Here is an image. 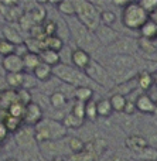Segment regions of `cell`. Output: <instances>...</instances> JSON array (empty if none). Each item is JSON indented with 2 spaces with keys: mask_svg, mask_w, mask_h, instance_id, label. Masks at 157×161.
<instances>
[{
  "mask_svg": "<svg viewBox=\"0 0 157 161\" xmlns=\"http://www.w3.org/2000/svg\"><path fill=\"white\" fill-rule=\"evenodd\" d=\"M96 109H98L99 117H109L113 113V109H112L109 99H99L96 102Z\"/></svg>",
  "mask_w": 157,
  "mask_h": 161,
  "instance_id": "29",
  "label": "cell"
},
{
  "mask_svg": "<svg viewBox=\"0 0 157 161\" xmlns=\"http://www.w3.org/2000/svg\"><path fill=\"white\" fill-rule=\"evenodd\" d=\"M75 17L88 28L95 33L101 25V8L92 2L87 0H75Z\"/></svg>",
  "mask_w": 157,
  "mask_h": 161,
  "instance_id": "4",
  "label": "cell"
},
{
  "mask_svg": "<svg viewBox=\"0 0 157 161\" xmlns=\"http://www.w3.org/2000/svg\"><path fill=\"white\" fill-rule=\"evenodd\" d=\"M4 89H7V85H6L4 78H2V76H0V92L4 91Z\"/></svg>",
  "mask_w": 157,
  "mask_h": 161,
  "instance_id": "52",
  "label": "cell"
},
{
  "mask_svg": "<svg viewBox=\"0 0 157 161\" xmlns=\"http://www.w3.org/2000/svg\"><path fill=\"white\" fill-rule=\"evenodd\" d=\"M153 80H154V85L157 86V72L153 74Z\"/></svg>",
  "mask_w": 157,
  "mask_h": 161,
  "instance_id": "54",
  "label": "cell"
},
{
  "mask_svg": "<svg viewBox=\"0 0 157 161\" xmlns=\"http://www.w3.org/2000/svg\"><path fill=\"white\" fill-rule=\"evenodd\" d=\"M136 82L137 86L143 91H149L153 85H154V80H153V74L149 72L147 69H142L139 71V74L136 75Z\"/></svg>",
  "mask_w": 157,
  "mask_h": 161,
  "instance_id": "18",
  "label": "cell"
},
{
  "mask_svg": "<svg viewBox=\"0 0 157 161\" xmlns=\"http://www.w3.org/2000/svg\"><path fill=\"white\" fill-rule=\"evenodd\" d=\"M2 38H4L6 41L11 42L13 45H21L24 44V38L21 36V30L16 27L13 24H6L2 27Z\"/></svg>",
  "mask_w": 157,
  "mask_h": 161,
  "instance_id": "13",
  "label": "cell"
},
{
  "mask_svg": "<svg viewBox=\"0 0 157 161\" xmlns=\"http://www.w3.org/2000/svg\"><path fill=\"white\" fill-rule=\"evenodd\" d=\"M135 110H136L135 102H132V100L127 99V105H126V108H125V112H123V113H126V114H132V113H135Z\"/></svg>",
  "mask_w": 157,
  "mask_h": 161,
  "instance_id": "47",
  "label": "cell"
},
{
  "mask_svg": "<svg viewBox=\"0 0 157 161\" xmlns=\"http://www.w3.org/2000/svg\"><path fill=\"white\" fill-rule=\"evenodd\" d=\"M23 62H24V69L34 71L40 64H41V58H40L38 54L27 53L24 57H23Z\"/></svg>",
  "mask_w": 157,
  "mask_h": 161,
  "instance_id": "28",
  "label": "cell"
},
{
  "mask_svg": "<svg viewBox=\"0 0 157 161\" xmlns=\"http://www.w3.org/2000/svg\"><path fill=\"white\" fill-rule=\"evenodd\" d=\"M42 30L45 33V37H51V36H57L58 33V24L54 20H45L42 23Z\"/></svg>",
  "mask_w": 157,
  "mask_h": 161,
  "instance_id": "40",
  "label": "cell"
},
{
  "mask_svg": "<svg viewBox=\"0 0 157 161\" xmlns=\"http://www.w3.org/2000/svg\"><path fill=\"white\" fill-rule=\"evenodd\" d=\"M14 51H16V45H13L11 42L6 41L4 38L0 37V57L4 58V57L14 54Z\"/></svg>",
  "mask_w": 157,
  "mask_h": 161,
  "instance_id": "39",
  "label": "cell"
},
{
  "mask_svg": "<svg viewBox=\"0 0 157 161\" xmlns=\"http://www.w3.org/2000/svg\"><path fill=\"white\" fill-rule=\"evenodd\" d=\"M156 161H157V160H156Z\"/></svg>",
  "mask_w": 157,
  "mask_h": 161,
  "instance_id": "58",
  "label": "cell"
},
{
  "mask_svg": "<svg viewBox=\"0 0 157 161\" xmlns=\"http://www.w3.org/2000/svg\"><path fill=\"white\" fill-rule=\"evenodd\" d=\"M42 42H44V47L47 50H53V51H57V53H59L64 48V41H62V38L58 34L51 37H45V40Z\"/></svg>",
  "mask_w": 157,
  "mask_h": 161,
  "instance_id": "26",
  "label": "cell"
},
{
  "mask_svg": "<svg viewBox=\"0 0 157 161\" xmlns=\"http://www.w3.org/2000/svg\"><path fill=\"white\" fill-rule=\"evenodd\" d=\"M65 21H67V27H68V31H70V36L72 37L74 42L78 45L76 48L85 50V51H88V53L98 48L99 41H98V38H96L95 33L88 30L75 16L67 17Z\"/></svg>",
  "mask_w": 157,
  "mask_h": 161,
  "instance_id": "2",
  "label": "cell"
},
{
  "mask_svg": "<svg viewBox=\"0 0 157 161\" xmlns=\"http://www.w3.org/2000/svg\"><path fill=\"white\" fill-rule=\"evenodd\" d=\"M144 58L147 59V61H152V62H157V48L153 53L147 54V55H144Z\"/></svg>",
  "mask_w": 157,
  "mask_h": 161,
  "instance_id": "49",
  "label": "cell"
},
{
  "mask_svg": "<svg viewBox=\"0 0 157 161\" xmlns=\"http://www.w3.org/2000/svg\"><path fill=\"white\" fill-rule=\"evenodd\" d=\"M37 85V79L34 78L33 74H25L24 72V83H23V89L31 91L33 88H36Z\"/></svg>",
  "mask_w": 157,
  "mask_h": 161,
  "instance_id": "44",
  "label": "cell"
},
{
  "mask_svg": "<svg viewBox=\"0 0 157 161\" xmlns=\"http://www.w3.org/2000/svg\"><path fill=\"white\" fill-rule=\"evenodd\" d=\"M75 102H81V103H87L89 100H92L93 97V88L91 86H79V88H74V93H72Z\"/></svg>",
  "mask_w": 157,
  "mask_h": 161,
  "instance_id": "16",
  "label": "cell"
},
{
  "mask_svg": "<svg viewBox=\"0 0 157 161\" xmlns=\"http://www.w3.org/2000/svg\"><path fill=\"white\" fill-rule=\"evenodd\" d=\"M125 146L136 154L139 151H142L143 148H146L149 146V142H147L146 137L140 136V134H132V136H127L125 139Z\"/></svg>",
  "mask_w": 157,
  "mask_h": 161,
  "instance_id": "14",
  "label": "cell"
},
{
  "mask_svg": "<svg viewBox=\"0 0 157 161\" xmlns=\"http://www.w3.org/2000/svg\"><path fill=\"white\" fill-rule=\"evenodd\" d=\"M92 61V57L88 51L81 50V48H75V50L71 53V62H72V67H75L79 71H85L87 67L89 65V62Z\"/></svg>",
  "mask_w": 157,
  "mask_h": 161,
  "instance_id": "12",
  "label": "cell"
},
{
  "mask_svg": "<svg viewBox=\"0 0 157 161\" xmlns=\"http://www.w3.org/2000/svg\"><path fill=\"white\" fill-rule=\"evenodd\" d=\"M140 37L142 38H147V40H154L157 38V24L153 23L152 20H147L143 25L140 27Z\"/></svg>",
  "mask_w": 157,
  "mask_h": 161,
  "instance_id": "23",
  "label": "cell"
},
{
  "mask_svg": "<svg viewBox=\"0 0 157 161\" xmlns=\"http://www.w3.org/2000/svg\"><path fill=\"white\" fill-rule=\"evenodd\" d=\"M70 161H93L95 157L89 153V151L84 150L81 153H76V154H71V157L68 158Z\"/></svg>",
  "mask_w": 157,
  "mask_h": 161,
  "instance_id": "42",
  "label": "cell"
},
{
  "mask_svg": "<svg viewBox=\"0 0 157 161\" xmlns=\"http://www.w3.org/2000/svg\"><path fill=\"white\" fill-rule=\"evenodd\" d=\"M136 110H139L140 113L144 114H156L157 109V102L153 99L150 95L147 93H140L135 100Z\"/></svg>",
  "mask_w": 157,
  "mask_h": 161,
  "instance_id": "11",
  "label": "cell"
},
{
  "mask_svg": "<svg viewBox=\"0 0 157 161\" xmlns=\"http://www.w3.org/2000/svg\"><path fill=\"white\" fill-rule=\"evenodd\" d=\"M57 8H58L59 14L67 19V17H74L75 16V6H74V2L71 0H62V2L57 3Z\"/></svg>",
  "mask_w": 157,
  "mask_h": 161,
  "instance_id": "27",
  "label": "cell"
},
{
  "mask_svg": "<svg viewBox=\"0 0 157 161\" xmlns=\"http://www.w3.org/2000/svg\"><path fill=\"white\" fill-rule=\"evenodd\" d=\"M50 161H70V160H67L65 157H62V156H55L54 158H51Z\"/></svg>",
  "mask_w": 157,
  "mask_h": 161,
  "instance_id": "53",
  "label": "cell"
},
{
  "mask_svg": "<svg viewBox=\"0 0 157 161\" xmlns=\"http://www.w3.org/2000/svg\"><path fill=\"white\" fill-rule=\"evenodd\" d=\"M25 11L30 14V17L33 19V21L36 23V24H42V23L45 21L47 11H45V8L41 7L40 4H34L30 10H25Z\"/></svg>",
  "mask_w": 157,
  "mask_h": 161,
  "instance_id": "25",
  "label": "cell"
},
{
  "mask_svg": "<svg viewBox=\"0 0 157 161\" xmlns=\"http://www.w3.org/2000/svg\"><path fill=\"white\" fill-rule=\"evenodd\" d=\"M24 45H25V48H27L28 53L38 54V55L45 50L44 42L38 41V40H34V38H31V37L30 38H27V40H24Z\"/></svg>",
  "mask_w": 157,
  "mask_h": 161,
  "instance_id": "32",
  "label": "cell"
},
{
  "mask_svg": "<svg viewBox=\"0 0 157 161\" xmlns=\"http://www.w3.org/2000/svg\"><path fill=\"white\" fill-rule=\"evenodd\" d=\"M14 140H16V144L19 146L21 150H24V151L31 150V148L37 144L36 134H34V127L23 125L21 127L14 133Z\"/></svg>",
  "mask_w": 157,
  "mask_h": 161,
  "instance_id": "8",
  "label": "cell"
},
{
  "mask_svg": "<svg viewBox=\"0 0 157 161\" xmlns=\"http://www.w3.org/2000/svg\"><path fill=\"white\" fill-rule=\"evenodd\" d=\"M139 4L147 14H150L153 10L157 8V0H142V2H139Z\"/></svg>",
  "mask_w": 157,
  "mask_h": 161,
  "instance_id": "45",
  "label": "cell"
},
{
  "mask_svg": "<svg viewBox=\"0 0 157 161\" xmlns=\"http://www.w3.org/2000/svg\"><path fill=\"white\" fill-rule=\"evenodd\" d=\"M0 148H2V144H0Z\"/></svg>",
  "mask_w": 157,
  "mask_h": 161,
  "instance_id": "57",
  "label": "cell"
},
{
  "mask_svg": "<svg viewBox=\"0 0 157 161\" xmlns=\"http://www.w3.org/2000/svg\"><path fill=\"white\" fill-rule=\"evenodd\" d=\"M24 110H25V106L21 105L20 102H16L7 109V113L10 114V116L16 117V119L23 120V117H24Z\"/></svg>",
  "mask_w": 157,
  "mask_h": 161,
  "instance_id": "35",
  "label": "cell"
},
{
  "mask_svg": "<svg viewBox=\"0 0 157 161\" xmlns=\"http://www.w3.org/2000/svg\"><path fill=\"white\" fill-rule=\"evenodd\" d=\"M17 92V102H20L21 105L27 106L33 102V92L31 91H27V89H19Z\"/></svg>",
  "mask_w": 157,
  "mask_h": 161,
  "instance_id": "37",
  "label": "cell"
},
{
  "mask_svg": "<svg viewBox=\"0 0 157 161\" xmlns=\"http://www.w3.org/2000/svg\"><path fill=\"white\" fill-rule=\"evenodd\" d=\"M28 33H30L31 38H34V40H38V41H44L45 40V33H44V30H42L41 24H36Z\"/></svg>",
  "mask_w": 157,
  "mask_h": 161,
  "instance_id": "41",
  "label": "cell"
},
{
  "mask_svg": "<svg viewBox=\"0 0 157 161\" xmlns=\"http://www.w3.org/2000/svg\"><path fill=\"white\" fill-rule=\"evenodd\" d=\"M17 102V92L13 89H4L0 92V109L2 110H7L13 103Z\"/></svg>",
  "mask_w": 157,
  "mask_h": 161,
  "instance_id": "17",
  "label": "cell"
},
{
  "mask_svg": "<svg viewBox=\"0 0 157 161\" xmlns=\"http://www.w3.org/2000/svg\"><path fill=\"white\" fill-rule=\"evenodd\" d=\"M116 21V16L110 10H101V24L106 27H112Z\"/></svg>",
  "mask_w": 157,
  "mask_h": 161,
  "instance_id": "38",
  "label": "cell"
},
{
  "mask_svg": "<svg viewBox=\"0 0 157 161\" xmlns=\"http://www.w3.org/2000/svg\"><path fill=\"white\" fill-rule=\"evenodd\" d=\"M6 85L8 89H13V91H19L23 88V83H24V72H19V74H6L4 76Z\"/></svg>",
  "mask_w": 157,
  "mask_h": 161,
  "instance_id": "19",
  "label": "cell"
},
{
  "mask_svg": "<svg viewBox=\"0 0 157 161\" xmlns=\"http://www.w3.org/2000/svg\"><path fill=\"white\" fill-rule=\"evenodd\" d=\"M156 40H157V38H156Z\"/></svg>",
  "mask_w": 157,
  "mask_h": 161,
  "instance_id": "59",
  "label": "cell"
},
{
  "mask_svg": "<svg viewBox=\"0 0 157 161\" xmlns=\"http://www.w3.org/2000/svg\"><path fill=\"white\" fill-rule=\"evenodd\" d=\"M84 122H85V120H82V119H79V117L74 116L71 112H68V113L64 116V119H62V125H64L68 130H70V129H79L82 125H84Z\"/></svg>",
  "mask_w": 157,
  "mask_h": 161,
  "instance_id": "31",
  "label": "cell"
},
{
  "mask_svg": "<svg viewBox=\"0 0 157 161\" xmlns=\"http://www.w3.org/2000/svg\"><path fill=\"white\" fill-rule=\"evenodd\" d=\"M71 113H72L74 116L79 117V119L85 120V103L74 102L72 108H71Z\"/></svg>",
  "mask_w": 157,
  "mask_h": 161,
  "instance_id": "43",
  "label": "cell"
},
{
  "mask_svg": "<svg viewBox=\"0 0 157 161\" xmlns=\"http://www.w3.org/2000/svg\"><path fill=\"white\" fill-rule=\"evenodd\" d=\"M2 68L6 71V74H19L25 71L23 58L17 54H11V55L2 58Z\"/></svg>",
  "mask_w": 157,
  "mask_h": 161,
  "instance_id": "10",
  "label": "cell"
},
{
  "mask_svg": "<svg viewBox=\"0 0 157 161\" xmlns=\"http://www.w3.org/2000/svg\"><path fill=\"white\" fill-rule=\"evenodd\" d=\"M149 20H152L153 23H156V24H157V8H156V10H153L152 13L149 14Z\"/></svg>",
  "mask_w": 157,
  "mask_h": 161,
  "instance_id": "50",
  "label": "cell"
},
{
  "mask_svg": "<svg viewBox=\"0 0 157 161\" xmlns=\"http://www.w3.org/2000/svg\"><path fill=\"white\" fill-rule=\"evenodd\" d=\"M98 109H96L95 100H89L85 103V120L89 122H96L98 120Z\"/></svg>",
  "mask_w": 157,
  "mask_h": 161,
  "instance_id": "33",
  "label": "cell"
},
{
  "mask_svg": "<svg viewBox=\"0 0 157 161\" xmlns=\"http://www.w3.org/2000/svg\"><path fill=\"white\" fill-rule=\"evenodd\" d=\"M68 133V129L62 125L61 120L47 117L42 119L38 125L34 126V134H36L37 143H48L62 140Z\"/></svg>",
  "mask_w": 157,
  "mask_h": 161,
  "instance_id": "3",
  "label": "cell"
},
{
  "mask_svg": "<svg viewBox=\"0 0 157 161\" xmlns=\"http://www.w3.org/2000/svg\"><path fill=\"white\" fill-rule=\"evenodd\" d=\"M109 102H110V105H112L113 112H116V113H123L125 108H126V105H127V97L121 93H112V96L109 97Z\"/></svg>",
  "mask_w": 157,
  "mask_h": 161,
  "instance_id": "24",
  "label": "cell"
},
{
  "mask_svg": "<svg viewBox=\"0 0 157 161\" xmlns=\"http://www.w3.org/2000/svg\"><path fill=\"white\" fill-rule=\"evenodd\" d=\"M149 20V14L142 8L139 2H127L122 8V23L132 31L140 30V27Z\"/></svg>",
  "mask_w": 157,
  "mask_h": 161,
  "instance_id": "6",
  "label": "cell"
},
{
  "mask_svg": "<svg viewBox=\"0 0 157 161\" xmlns=\"http://www.w3.org/2000/svg\"><path fill=\"white\" fill-rule=\"evenodd\" d=\"M139 160H143V161H156L157 160V148L154 146H147L146 148H143L142 151L135 154Z\"/></svg>",
  "mask_w": 157,
  "mask_h": 161,
  "instance_id": "30",
  "label": "cell"
},
{
  "mask_svg": "<svg viewBox=\"0 0 157 161\" xmlns=\"http://www.w3.org/2000/svg\"><path fill=\"white\" fill-rule=\"evenodd\" d=\"M48 102L54 109H62L68 103V97L65 92L62 91H54L53 93L48 96Z\"/></svg>",
  "mask_w": 157,
  "mask_h": 161,
  "instance_id": "21",
  "label": "cell"
},
{
  "mask_svg": "<svg viewBox=\"0 0 157 161\" xmlns=\"http://www.w3.org/2000/svg\"><path fill=\"white\" fill-rule=\"evenodd\" d=\"M40 58H41V62L45 65H50L51 68L57 67V65L61 62V57H59V53L53 50H47L45 48L41 54H40Z\"/></svg>",
  "mask_w": 157,
  "mask_h": 161,
  "instance_id": "20",
  "label": "cell"
},
{
  "mask_svg": "<svg viewBox=\"0 0 157 161\" xmlns=\"http://www.w3.org/2000/svg\"><path fill=\"white\" fill-rule=\"evenodd\" d=\"M0 113H2L0 114V122L6 126L8 133H16V131L23 126V120L10 116V114L7 113V110H2V109H0Z\"/></svg>",
  "mask_w": 157,
  "mask_h": 161,
  "instance_id": "15",
  "label": "cell"
},
{
  "mask_svg": "<svg viewBox=\"0 0 157 161\" xmlns=\"http://www.w3.org/2000/svg\"><path fill=\"white\" fill-rule=\"evenodd\" d=\"M4 161H19L17 158H14V157H10V158H6Z\"/></svg>",
  "mask_w": 157,
  "mask_h": 161,
  "instance_id": "55",
  "label": "cell"
},
{
  "mask_svg": "<svg viewBox=\"0 0 157 161\" xmlns=\"http://www.w3.org/2000/svg\"><path fill=\"white\" fill-rule=\"evenodd\" d=\"M53 76L59 79L62 83H67L74 88H79V86H89L91 80L87 78L84 71L76 69L72 65L59 62L57 67L53 68Z\"/></svg>",
  "mask_w": 157,
  "mask_h": 161,
  "instance_id": "5",
  "label": "cell"
},
{
  "mask_svg": "<svg viewBox=\"0 0 157 161\" xmlns=\"http://www.w3.org/2000/svg\"><path fill=\"white\" fill-rule=\"evenodd\" d=\"M33 75H34V78L37 80H40V82H47V80H50V78L53 76V68H51L50 65H45L41 62V64L33 71Z\"/></svg>",
  "mask_w": 157,
  "mask_h": 161,
  "instance_id": "22",
  "label": "cell"
},
{
  "mask_svg": "<svg viewBox=\"0 0 157 161\" xmlns=\"http://www.w3.org/2000/svg\"><path fill=\"white\" fill-rule=\"evenodd\" d=\"M106 71L112 82H115L116 85L127 82V80L136 78V75L139 74L137 59L127 54H115L108 61Z\"/></svg>",
  "mask_w": 157,
  "mask_h": 161,
  "instance_id": "1",
  "label": "cell"
},
{
  "mask_svg": "<svg viewBox=\"0 0 157 161\" xmlns=\"http://www.w3.org/2000/svg\"><path fill=\"white\" fill-rule=\"evenodd\" d=\"M30 161H44V157L37 156V154H33V156L30 157Z\"/></svg>",
  "mask_w": 157,
  "mask_h": 161,
  "instance_id": "51",
  "label": "cell"
},
{
  "mask_svg": "<svg viewBox=\"0 0 157 161\" xmlns=\"http://www.w3.org/2000/svg\"><path fill=\"white\" fill-rule=\"evenodd\" d=\"M17 23H19L21 31H30L31 28L36 25V23L33 21V19L30 17V14H28L27 11H24V13H23V16L20 17V20Z\"/></svg>",
  "mask_w": 157,
  "mask_h": 161,
  "instance_id": "36",
  "label": "cell"
},
{
  "mask_svg": "<svg viewBox=\"0 0 157 161\" xmlns=\"http://www.w3.org/2000/svg\"><path fill=\"white\" fill-rule=\"evenodd\" d=\"M112 161H135L132 157H125V156H121V154H116V156L112 157Z\"/></svg>",
  "mask_w": 157,
  "mask_h": 161,
  "instance_id": "48",
  "label": "cell"
},
{
  "mask_svg": "<svg viewBox=\"0 0 157 161\" xmlns=\"http://www.w3.org/2000/svg\"><path fill=\"white\" fill-rule=\"evenodd\" d=\"M8 134H10V133H8V130L6 129V126L0 122V144H2V143H4L6 140L8 139Z\"/></svg>",
  "mask_w": 157,
  "mask_h": 161,
  "instance_id": "46",
  "label": "cell"
},
{
  "mask_svg": "<svg viewBox=\"0 0 157 161\" xmlns=\"http://www.w3.org/2000/svg\"><path fill=\"white\" fill-rule=\"evenodd\" d=\"M42 119H44V110L41 109L40 105H37L36 102H31L30 105L25 106L24 117H23V125L34 127V126L38 125Z\"/></svg>",
  "mask_w": 157,
  "mask_h": 161,
  "instance_id": "9",
  "label": "cell"
},
{
  "mask_svg": "<svg viewBox=\"0 0 157 161\" xmlns=\"http://www.w3.org/2000/svg\"><path fill=\"white\" fill-rule=\"evenodd\" d=\"M0 36H2V30H0Z\"/></svg>",
  "mask_w": 157,
  "mask_h": 161,
  "instance_id": "56",
  "label": "cell"
},
{
  "mask_svg": "<svg viewBox=\"0 0 157 161\" xmlns=\"http://www.w3.org/2000/svg\"><path fill=\"white\" fill-rule=\"evenodd\" d=\"M67 144H68V150H70L72 154L81 153V151H84V148H85V143L82 142L79 137H75V136L70 137Z\"/></svg>",
  "mask_w": 157,
  "mask_h": 161,
  "instance_id": "34",
  "label": "cell"
},
{
  "mask_svg": "<svg viewBox=\"0 0 157 161\" xmlns=\"http://www.w3.org/2000/svg\"><path fill=\"white\" fill-rule=\"evenodd\" d=\"M84 74L87 75V78L89 79L91 82H95L96 85H99V86L108 88V86L110 85V82H112L106 68H105L101 62H98L93 58H92V61L89 62V65L87 67V69L84 71Z\"/></svg>",
  "mask_w": 157,
  "mask_h": 161,
  "instance_id": "7",
  "label": "cell"
}]
</instances>
